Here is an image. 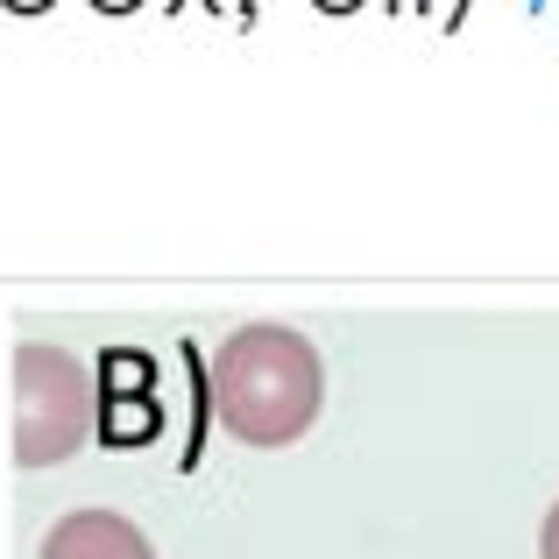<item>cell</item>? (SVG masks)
Wrapping results in <instances>:
<instances>
[{
	"label": "cell",
	"instance_id": "obj_8",
	"mask_svg": "<svg viewBox=\"0 0 559 559\" xmlns=\"http://www.w3.org/2000/svg\"><path fill=\"white\" fill-rule=\"evenodd\" d=\"M312 8H319V14H355L361 0H312Z\"/></svg>",
	"mask_w": 559,
	"mask_h": 559
},
{
	"label": "cell",
	"instance_id": "obj_5",
	"mask_svg": "<svg viewBox=\"0 0 559 559\" xmlns=\"http://www.w3.org/2000/svg\"><path fill=\"white\" fill-rule=\"evenodd\" d=\"M538 559H559V503L546 510V524H538Z\"/></svg>",
	"mask_w": 559,
	"mask_h": 559
},
{
	"label": "cell",
	"instance_id": "obj_2",
	"mask_svg": "<svg viewBox=\"0 0 559 559\" xmlns=\"http://www.w3.org/2000/svg\"><path fill=\"white\" fill-rule=\"evenodd\" d=\"M99 432V376L57 341L14 347V461L57 467Z\"/></svg>",
	"mask_w": 559,
	"mask_h": 559
},
{
	"label": "cell",
	"instance_id": "obj_10",
	"mask_svg": "<svg viewBox=\"0 0 559 559\" xmlns=\"http://www.w3.org/2000/svg\"><path fill=\"white\" fill-rule=\"evenodd\" d=\"M439 8V0H411V14H432Z\"/></svg>",
	"mask_w": 559,
	"mask_h": 559
},
{
	"label": "cell",
	"instance_id": "obj_7",
	"mask_svg": "<svg viewBox=\"0 0 559 559\" xmlns=\"http://www.w3.org/2000/svg\"><path fill=\"white\" fill-rule=\"evenodd\" d=\"M99 14H135V8H150V0H93Z\"/></svg>",
	"mask_w": 559,
	"mask_h": 559
},
{
	"label": "cell",
	"instance_id": "obj_3",
	"mask_svg": "<svg viewBox=\"0 0 559 559\" xmlns=\"http://www.w3.org/2000/svg\"><path fill=\"white\" fill-rule=\"evenodd\" d=\"M156 361L135 355V347H121V355L99 361V439L107 447H142V439L164 425V411H156Z\"/></svg>",
	"mask_w": 559,
	"mask_h": 559
},
{
	"label": "cell",
	"instance_id": "obj_12",
	"mask_svg": "<svg viewBox=\"0 0 559 559\" xmlns=\"http://www.w3.org/2000/svg\"><path fill=\"white\" fill-rule=\"evenodd\" d=\"M178 8H185V0H170V14H178ZM199 8H219V0H199Z\"/></svg>",
	"mask_w": 559,
	"mask_h": 559
},
{
	"label": "cell",
	"instance_id": "obj_4",
	"mask_svg": "<svg viewBox=\"0 0 559 559\" xmlns=\"http://www.w3.org/2000/svg\"><path fill=\"white\" fill-rule=\"evenodd\" d=\"M36 559H156V546L121 510H71V518H57L43 532Z\"/></svg>",
	"mask_w": 559,
	"mask_h": 559
},
{
	"label": "cell",
	"instance_id": "obj_11",
	"mask_svg": "<svg viewBox=\"0 0 559 559\" xmlns=\"http://www.w3.org/2000/svg\"><path fill=\"white\" fill-rule=\"evenodd\" d=\"M382 8H390V14H411V0H382Z\"/></svg>",
	"mask_w": 559,
	"mask_h": 559
},
{
	"label": "cell",
	"instance_id": "obj_9",
	"mask_svg": "<svg viewBox=\"0 0 559 559\" xmlns=\"http://www.w3.org/2000/svg\"><path fill=\"white\" fill-rule=\"evenodd\" d=\"M467 8H475V0H453V8H447V28H461V22H467Z\"/></svg>",
	"mask_w": 559,
	"mask_h": 559
},
{
	"label": "cell",
	"instance_id": "obj_6",
	"mask_svg": "<svg viewBox=\"0 0 559 559\" xmlns=\"http://www.w3.org/2000/svg\"><path fill=\"white\" fill-rule=\"evenodd\" d=\"M0 8H8V14H50L57 0H0Z\"/></svg>",
	"mask_w": 559,
	"mask_h": 559
},
{
	"label": "cell",
	"instance_id": "obj_1",
	"mask_svg": "<svg viewBox=\"0 0 559 559\" xmlns=\"http://www.w3.org/2000/svg\"><path fill=\"white\" fill-rule=\"evenodd\" d=\"M205 396H213V418L241 447L276 453V447H298L312 432L319 404H326V361H319V347L298 326L255 319V326L227 333L213 347Z\"/></svg>",
	"mask_w": 559,
	"mask_h": 559
}]
</instances>
